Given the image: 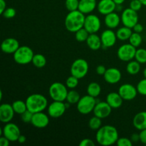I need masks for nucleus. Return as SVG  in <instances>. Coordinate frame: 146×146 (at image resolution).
I'll return each mask as SVG.
<instances>
[{
	"instance_id": "nucleus-1",
	"label": "nucleus",
	"mask_w": 146,
	"mask_h": 146,
	"mask_svg": "<svg viewBox=\"0 0 146 146\" xmlns=\"http://www.w3.org/2000/svg\"><path fill=\"white\" fill-rule=\"evenodd\" d=\"M119 138L118 132L113 125H106L101 126L97 131L96 140L99 145L110 146L116 143Z\"/></svg>"
},
{
	"instance_id": "nucleus-2",
	"label": "nucleus",
	"mask_w": 146,
	"mask_h": 146,
	"mask_svg": "<svg viewBox=\"0 0 146 146\" xmlns=\"http://www.w3.org/2000/svg\"><path fill=\"white\" fill-rule=\"evenodd\" d=\"M86 16L79 10L69 11L65 18L66 29L70 32H76L78 30L84 28Z\"/></svg>"
},
{
	"instance_id": "nucleus-3",
	"label": "nucleus",
	"mask_w": 146,
	"mask_h": 146,
	"mask_svg": "<svg viewBox=\"0 0 146 146\" xmlns=\"http://www.w3.org/2000/svg\"><path fill=\"white\" fill-rule=\"evenodd\" d=\"M27 109L33 113L42 112L48 107V100L42 94H34L29 96L26 100Z\"/></svg>"
},
{
	"instance_id": "nucleus-4",
	"label": "nucleus",
	"mask_w": 146,
	"mask_h": 146,
	"mask_svg": "<svg viewBox=\"0 0 146 146\" xmlns=\"http://www.w3.org/2000/svg\"><path fill=\"white\" fill-rule=\"evenodd\" d=\"M68 93V87L61 82L53 83L48 88V94L53 101H66Z\"/></svg>"
},
{
	"instance_id": "nucleus-5",
	"label": "nucleus",
	"mask_w": 146,
	"mask_h": 146,
	"mask_svg": "<svg viewBox=\"0 0 146 146\" xmlns=\"http://www.w3.org/2000/svg\"><path fill=\"white\" fill-rule=\"evenodd\" d=\"M34 54L33 50L27 46H22L14 54V60L16 63L21 65H26L32 62Z\"/></svg>"
},
{
	"instance_id": "nucleus-6",
	"label": "nucleus",
	"mask_w": 146,
	"mask_h": 146,
	"mask_svg": "<svg viewBox=\"0 0 146 146\" xmlns=\"http://www.w3.org/2000/svg\"><path fill=\"white\" fill-rule=\"evenodd\" d=\"M96 104L97 101L96 100V98L91 96L88 94V95L81 97L79 101L77 103L76 108L81 114L88 115L94 111Z\"/></svg>"
},
{
	"instance_id": "nucleus-7",
	"label": "nucleus",
	"mask_w": 146,
	"mask_h": 146,
	"mask_svg": "<svg viewBox=\"0 0 146 146\" xmlns=\"http://www.w3.org/2000/svg\"><path fill=\"white\" fill-rule=\"evenodd\" d=\"M88 64L84 58H78L73 62L71 66V74L78 79L84 78L88 72Z\"/></svg>"
},
{
	"instance_id": "nucleus-8",
	"label": "nucleus",
	"mask_w": 146,
	"mask_h": 146,
	"mask_svg": "<svg viewBox=\"0 0 146 146\" xmlns=\"http://www.w3.org/2000/svg\"><path fill=\"white\" fill-rule=\"evenodd\" d=\"M136 50V48L131 45L130 43L123 44L118 48L117 51V56L121 61L128 62L135 58Z\"/></svg>"
},
{
	"instance_id": "nucleus-9",
	"label": "nucleus",
	"mask_w": 146,
	"mask_h": 146,
	"mask_svg": "<svg viewBox=\"0 0 146 146\" xmlns=\"http://www.w3.org/2000/svg\"><path fill=\"white\" fill-rule=\"evenodd\" d=\"M138 11H134L133 9L127 8L123 11L121 14V19L123 26L133 29L134 26L138 23Z\"/></svg>"
},
{
	"instance_id": "nucleus-10",
	"label": "nucleus",
	"mask_w": 146,
	"mask_h": 146,
	"mask_svg": "<svg viewBox=\"0 0 146 146\" xmlns=\"http://www.w3.org/2000/svg\"><path fill=\"white\" fill-rule=\"evenodd\" d=\"M101 27V20L97 15L89 14L86 17L84 27L89 34H96L100 30Z\"/></svg>"
},
{
	"instance_id": "nucleus-11",
	"label": "nucleus",
	"mask_w": 146,
	"mask_h": 146,
	"mask_svg": "<svg viewBox=\"0 0 146 146\" xmlns=\"http://www.w3.org/2000/svg\"><path fill=\"white\" fill-rule=\"evenodd\" d=\"M1 132H2L3 135L9 140L10 142L17 141L19 137L21 135L19 128L15 123H12L11 122L7 123L4 125Z\"/></svg>"
},
{
	"instance_id": "nucleus-12",
	"label": "nucleus",
	"mask_w": 146,
	"mask_h": 146,
	"mask_svg": "<svg viewBox=\"0 0 146 146\" xmlns=\"http://www.w3.org/2000/svg\"><path fill=\"white\" fill-rule=\"evenodd\" d=\"M66 109V104L64 101H54L47 107L48 115L53 118H58L62 116Z\"/></svg>"
},
{
	"instance_id": "nucleus-13",
	"label": "nucleus",
	"mask_w": 146,
	"mask_h": 146,
	"mask_svg": "<svg viewBox=\"0 0 146 146\" xmlns=\"http://www.w3.org/2000/svg\"><path fill=\"white\" fill-rule=\"evenodd\" d=\"M118 94L125 101H132L138 94L136 87L131 84H124L118 88Z\"/></svg>"
},
{
	"instance_id": "nucleus-14",
	"label": "nucleus",
	"mask_w": 146,
	"mask_h": 146,
	"mask_svg": "<svg viewBox=\"0 0 146 146\" xmlns=\"http://www.w3.org/2000/svg\"><path fill=\"white\" fill-rule=\"evenodd\" d=\"M112 109L111 106L106 101H98L97 102L96 105L95 106L94 108V115L98 117V118H101V119H104L106 118L111 115V112H112Z\"/></svg>"
},
{
	"instance_id": "nucleus-15",
	"label": "nucleus",
	"mask_w": 146,
	"mask_h": 146,
	"mask_svg": "<svg viewBox=\"0 0 146 146\" xmlns=\"http://www.w3.org/2000/svg\"><path fill=\"white\" fill-rule=\"evenodd\" d=\"M101 38L102 41V47L105 49L113 46L118 39L116 33L114 32L111 29H108L103 31L101 35Z\"/></svg>"
},
{
	"instance_id": "nucleus-16",
	"label": "nucleus",
	"mask_w": 146,
	"mask_h": 146,
	"mask_svg": "<svg viewBox=\"0 0 146 146\" xmlns=\"http://www.w3.org/2000/svg\"><path fill=\"white\" fill-rule=\"evenodd\" d=\"M15 112L12 105L9 104H3L0 106V121L4 123L11 122L14 118Z\"/></svg>"
},
{
	"instance_id": "nucleus-17",
	"label": "nucleus",
	"mask_w": 146,
	"mask_h": 146,
	"mask_svg": "<svg viewBox=\"0 0 146 146\" xmlns=\"http://www.w3.org/2000/svg\"><path fill=\"white\" fill-rule=\"evenodd\" d=\"M19 42L14 38H7L1 44V51L5 54H13L19 48Z\"/></svg>"
},
{
	"instance_id": "nucleus-18",
	"label": "nucleus",
	"mask_w": 146,
	"mask_h": 146,
	"mask_svg": "<svg viewBox=\"0 0 146 146\" xmlns=\"http://www.w3.org/2000/svg\"><path fill=\"white\" fill-rule=\"evenodd\" d=\"M116 6L113 0H101L97 4V9L100 14L106 16L113 12L116 9Z\"/></svg>"
},
{
	"instance_id": "nucleus-19",
	"label": "nucleus",
	"mask_w": 146,
	"mask_h": 146,
	"mask_svg": "<svg viewBox=\"0 0 146 146\" xmlns=\"http://www.w3.org/2000/svg\"><path fill=\"white\" fill-rule=\"evenodd\" d=\"M31 123L34 127L38 128H46L49 123V118L46 113L38 112L34 113Z\"/></svg>"
},
{
	"instance_id": "nucleus-20",
	"label": "nucleus",
	"mask_w": 146,
	"mask_h": 146,
	"mask_svg": "<svg viewBox=\"0 0 146 146\" xmlns=\"http://www.w3.org/2000/svg\"><path fill=\"white\" fill-rule=\"evenodd\" d=\"M121 71L116 68H109L106 70L104 75V79L108 84H115L119 82L121 79Z\"/></svg>"
},
{
	"instance_id": "nucleus-21",
	"label": "nucleus",
	"mask_w": 146,
	"mask_h": 146,
	"mask_svg": "<svg viewBox=\"0 0 146 146\" xmlns=\"http://www.w3.org/2000/svg\"><path fill=\"white\" fill-rule=\"evenodd\" d=\"M96 0H79L78 10L84 14H89L97 7Z\"/></svg>"
},
{
	"instance_id": "nucleus-22",
	"label": "nucleus",
	"mask_w": 146,
	"mask_h": 146,
	"mask_svg": "<svg viewBox=\"0 0 146 146\" xmlns=\"http://www.w3.org/2000/svg\"><path fill=\"white\" fill-rule=\"evenodd\" d=\"M121 21V19L120 16L114 11L106 15L105 19H104L105 25L111 29L117 28L119 26Z\"/></svg>"
},
{
	"instance_id": "nucleus-23",
	"label": "nucleus",
	"mask_w": 146,
	"mask_h": 146,
	"mask_svg": "<svg viewBox=\"0 0 146 146\" xmlns=\"http://www.w3.org/2000/svg\"><path fill=\"white\" fill-rule=\"evenodd\" d=\"M123 101V99L118 92H111L106 96V102L111 106L113 109L119 108L122 106Z\"/></svg>"
},
{
	"instance_id": "nucleus-24",
	"label": "nucleus",
	"mask_w": 146,
	"mask_h": 146,
	"mask_svg": "<svg viewBox=\"0 0 146 146\" xmlns=\"http://www.w3.org/2000/svg\"><path fill=\"white\" fill-rule=\"evenodd\" d=\"M133 124L138 131L146 129V111H141L135 114L133 119Z\"/></svg>"
},
{
	"instance_id": "nucleus-25",
	"label": "nucleus",
	"mask_w": 146,
	"mask_h": 146,
	"mask_svg": "<svg viewBox=\"0 0 146 146\" xmlns=\"http://www.w3.org/2000/svg\"><path fill=\"white\" fill-rule=\"evenodd\" d=\"M86 44L88 48L93 51H97L102 47L101 36L96 34H90L86 40Z\"/></svg>"
},
{
	"instance_id": "nucleus-26",
	"label": "nucleus",
	"mask_w": 146,
	"mask_h": 146,
	"mask_svg": "<svg viewBox=\"0 0 146 146\" xmlns=\"http://www.w3.org/2000/svg\"><path fill=\"white\" fill-rule=\"evenodd\" d=\"M133 34L132 29L127 27H123L118 29L116 31V36L118 39L121 41H126L129 40L131 34Z\"/></svg>"
},
{
	"instance_id": "nucleus-27",
	"label": "nucleus",
	"mask_w": 146,
	"mask_h": 146,
	"mask_svg": "<svg viewBox=\"0 0 146 146\" xmlns=\"http://www.w3.org/2000/svg\"><path fill=\"white\" fill-rule=\"evenodd\" d=\"M101 92V87L98 83L91 82L87 87V94L91 96L96 98Z\"/></svg>"
},
{
	"instance_id": "nucleus-28",
	"label": "nucleus",
	"mask_w": 146,
	"mask_h": 146,
	"mask_svg": "<svg viewBox=\"0 0 146 146\" xmlns=\"http://www.w3.org/2000/svg\"><path fill=\"white\" fill-rule=\"evenodd\" d=\"M126 71L131 75H136L141 71V64L138 61H130L126 66Z\"/></svg>"
},
{
	"instance_id": "nucleus-29",
	"label": "nucleus",
	"mask_w": 146,
	"mask_h": 146,
	"mask_svg": "<svg viewBox=\"0 0 146 146\" xmlns=\"http://www.w3.org/2000/svg\"><path fill=\"white\" fill-rule=\"evenodd\" d=\"M31 63L36 68H41L45 66L46 64V58L44 55L41 54H34Z\"/></svg>"
},
{
	"instance_id": "nucleus-30",
	"label": "nucleus",
	"mask_w": 146,
	"mask_h": 146,
	"mask_svg": "<svg viewBox=\"0 0 146 146\" xmlns=\"http://www.w3.org/2000/svg\"><path fill=\"white\" fill-rule=\"evenodd\" d=\"M12 107L14 108V111L15 112V113L19 114V115H21L27 110H28L27 109L26 101L24 102V101H21V100H17V101H15L14 102H13Z\"/></svg>"
},
{
	"instance_id": "nucleus-31",
	"label": "nucleus",
	"mask_w": 146,
	"mask_h": 146,
	"mask_svg": "<svg viewBox=\"0 0 146 146\" xmlns=\"http://www.w3.org/2000/svg\"><path fill=\"white\" fill-rule=\"evenodd\" d=\"M80 98H81V96L78 92H77L75 90H71L68 91L66 101L70 104H75L79 101Z\"/></svg>"
},
{
	"instance_id": "nucleus-32",
	"label": "nucleus",
	"mask_w": 146,
	"mask_h": 146,
	"mask_svg": "<svg viewBox=\"0 0 146 146\" xmlns=\"http://www.w3.org/2000/svg\"><path fill=\"white\" fill-rule=\"evenodd\" d=\"M102 125L101 118L94 115L88 121V126L93 131H98Z\"/></svg>"
},
{
	"instance_id": "nucleus-33",
	"label": "nucleus",
	"mask_w": 146,
	"mask_h": 146,
	"mask_svg": "<svg viewBox=\"0 0 146 146\" xmlns=\"http://www.w3.org/2000/svg\"><path fill=\"white\" fill-rule=\"evenodd\" d=\"M142 36H141V35L139 33L137 32H133V34H131V37L129 38V43L131 45L135 46V48L140 46L141 44H142Z\"/></svg>"
},
{
	"instance_id": "nucleus-34",
	"label": "nucleus",
	"mask_w": 146,
	"mask_h": 146,
	"mask_svg": "<svg viewBox=\"0 0 146 146\" xmlns=\"http://www.w3.org/2000/svg\"><path fill=\"white\" fill-rule=\"evenodd\" d=\"M89 34H90L88 32V31L84 27V28L78 30L76 32H75L76 39L78 42L86 41Z\"/></svg>"
},
{
	"instance_id": "nucleus-35",
	"label": "nucleus",
	"mask_w": 146,
	"mask_h": 146,
	"mask_svg": "<svg viewBox=\"0 0 146 146\" xmlns=\"http://www.w3.org/2000/svg\"><path fill=\"white\" fill-rule=\"evenodd\" d=\"M135 58L140 64H146V49L145 48L137 49Z\"/></svg>"
},
{
	"instance_id": "nucleus-36",
	"label": "nucleus",
	"mask_w": 146,
	"mask_h": 146,
	"mask_svg": "<svg viewBox=\"0 0 146 146\" xmlns=\"http://www.w3.org/2000/svg\"><path fill=\"white\" fill-rule=\"evenodd\" d=\"M65 6L68 11L78 10V6H79V0H66Z\"/></svg>"
},
{
	"instance_id": "nucleus-37",
	"label": "nucleus",
	"mask_w": 146,
	"mask_h": 146,
	"mask_svg": "<svg viewBox=\"0 0 146 146\" xmlns=\"http://www.w3.org/2000/svg\"><path fill=\"white\" fill-rule=\"evenodd\" d=\"M78 80L79 79L78 78L75 77L74 76L71 75L66 81V86L68 88L74 89V88H75L78 85Z\"/></svg>"
},
{
	"instance_id": "nucleus-38",
	"label": "nucleus",
	"mask_w": 146,
	"mask_h": 146,
	"mask_svg": "<svg viewBox=\"0 0 146 146\" xmlns=\"http://www.w3.org/2000/svg\"><path fill=\"white\" fill-rule=\"evenodd\" d=\"M137 91L139 94L142 96H146V78L141 80L137 84Z\"/></svg>"
},
{
	"instance_id": "nucleus-39",
	"label": "nucleus",
	"mask_w": 146,
	"mask_h": 146,
	"mask_svg": "<svg viewBox=\"0 0 146 146\" xmlns=\"http://www.w3.org/2000/svg\"><path fill=\"white\" fill-rule=\"evenodd\" d=\"M34 113L32 112H31L29 110H27L24 113H22L21 115V121L23 122L26 123H29L31 122V120H32V117Z\"/></svg>"
},
{
	"instance_id": "nucleus-40",
	"label": "nucleus",
	"mask_w": 146,
	"mask_h": 146,
	"mask_svg": "<svg viewBox=\"0 0 146 146\" xmlns=\"http://www.w3.org/2000/svg\"><path fill=\"white\" fill-rule=\"evenodd\" d=\"M143 6V5L140 0H131L130 2V8L133 9L134 11H140Z\"/></svg>"
},
{
	"instance_id": "nucleus-41",
	"label": "nucleus",
	"mask_w": 146,
	"mask_h": 146,
	"mask_svg": "<svg viewBox=\"0 0 146 146\" xmlns=\"http://www.w3.org/2000/svg\"><path fill=\"white\" fill-rule=\"evenodd\" d=\"M16 14H17V11H16L15 9L9 7V8L6 9L5 11L2 14V15L3 17L7 19H11L15 17Z\"/></svg>"
},
{
	"instance_id": "nucleus-42",
	"label": "nucleus",
	"mask_w": 146,
	"mask_h": 146,
	"mask_svg": "<svg viewBox=\"0 0 146 146\" xmlns=\"http://www.w3.org/2000/svg\"><path fill=\"white\" fill-rule=\"evenodd\" d=\"M118 146H132L133 142L131 139L127 138H119L116 142Z\"/></svg>"
},
{
	"instance_id": "nucleus-43",
	"label": "nucleus",
	"mask_w": 146,
	"mask_h": 146,
	"mask_svg": "<svg viewBox=\"0 0 146 146\" xmlns=\"http://www.w3.org/2000/svg\"><path fill=\"white\" fill-rule=\"evenodd\" d=\"M80 146H94L95 143H94V141H92L90 138H85V139H83L82 141L80 142L79 143Z\"/></svg>"
},
{
	"instance_id": "nucleus-44",
	"label": "nucleus",
	"mask_w": 146,
	"mask_h": 146,
	"mask_svg": "<svg viewBox=\"0 0 146 146\" xmlns=\"http://www.w3.org/2000/svg\"><path fill=\"white\" fill-rule=\"evenodd\" d=\"M106 70L107 69L106 68V67L104 66V65H99V66H97L96 71V73L98 74V75L104 76V74H105Z\"/></svg>"
},
{
	"instance_id": "nucleus-45",
	"label": "nucleus",
	"mask_w": 146,
	"mask_h": 146,
	"mask_svg": "<svg viewBox=\"0 0 146 146\" xmlns=\"http://www.w3.org/2000/svg\"><path fill=\"white\" fill-rule=\"evenodd\" d=\"M140 141L146 145V129L141 131L140 133Z\"/></svg>"
},
{
	"instance_id": "nucleus-46",
	"label": "nucleus",
	"mask_w": 146,
	"mask_h": 146,
	"mask_svg": "<svg viewBox=\"0 0 146 146\" xmlns=\"http://www.w3.org/2000/svg\"><path fill=\"white\" fill-rule=\"evenodd\" d=\"M133 29L134 32H137L141 34V33L143 31V27L142 24L138 23V24H136L135 26H134Z\"/></svg>"
},
{
	"instance_id": "nucleus-47",
	"label": "nucleus",
	"mask_w": 146,
	"mask_h": 146,
	"mask_svg": "<svg viewBox=\"0 0 146 146\" xmlns=\"http://www.w3.org/2000/svg\"><path fill=\"white\" fill-rule=\"evenodd\" d=\"M9 140L7 139L4 135L0 138V145L1 146H9Z\"/></svg>"
},
{
	"instance_id": "nucleus-48",
	"label": "nucleus",
	"mask_w": 146,
	"mask_h": 146,
	"mask_svg": "<svg viewBox=\"0 0 146 146\" xmlns=\"http://www.w3.org/2000/svg\"><path fill=\"white\" fill-rule=\"evenodd\" d=\"M130 139L131 140V141H132L133 143L138 142V141H140V133H133L132 135H131Z\"/></svg>"
},
{
	"instance_id": "nucleus-49",
	"label": "nucleus",
	"mask_w": 146,
	"mask_h": 146,
	"mask_svg": "<svg viewBox=\"0 0 146 146\" xmlns=\"http://www.w3.org/2000/svg\"><path fill=\"white\" fill-rule=\"evenodd\" d=\"M6 7H7L6 1L4 0H0V14H2L4 13L6 9Z\"/></svg>"
},
{
	"instance_id": "nucleus-50",
	"label": "nucleus",
	"mask_w": 146,
	"mask_h": 146,
	"mask_svg": "<svg viewBox=\"0 0 146 146\" xmlns=\"http://www.w3.org/2000/svg\"><path fill=\"white\" fill-rule=\"evenodd\" d=\"M26 141H27V138H26L24 135H20L17 141H18L19 143H24L26 142Z\"/></svg>"
},
{
	"instance_id": "nucleus-51",
	"label": "nucleus",
	"mask_w": 146,
	"mask_h": 146,
	"mask_svg": "<svg viewBox=\"0 0 146 146\" xmlns=\"http://www.w3.org/2000/svg\"><path fill=\"white\" fill-rule=\"evenodd\" d=\"M113 1L117 5H121V4H122L125 1V0H113Z\"/></svg>"
},
{
	"instance_id": "nucleus-52",
	"label": "nucleus",
	"mask_w": 146,
	"mask_h": 146,
	"mask_svg": "<svg viewBox=\"0 0 146 146\" xmlns=\"http://www.w3.org/2000/svg\"><path fill=\"white\" fill-rule=\"evenodd\" d=\"M140 1H141V2H142L143 5L145 6V7H146V0H140Z\"/></svg>"
},
{
	"instance_id": "nucleus-53",
	"label": "nucleus",
	"mask_w": 146,
	"mask_h": 146,
	"mask_svg": "<svg viewBox=\"0 0 146 146\" xmlns=\"http://www.w3.org/2000/svg\"><path fill=\"white\" fill-rule=\"evenodd\" d=\"M143 76H144V78H146V68L144 69V71H143Z\"/></svg>"
}]
</instances>
